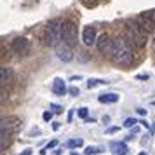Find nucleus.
<instances>
[{
    "label": "nucleus",
    "mask_w": 155,
    "mask_h": 155,
    "mask_svg": "<svg viewBox=\"0 0 155 155\" xmlns=\"http://www.w3.org/2000/svg\"><path fill=\"white\" fill-rule=\"evenodd\" d=\"M108 56L115 64L119 66H131L134 59L133 54V45L127 42L124 37H117L112 40L110 51H108Z\"/></svg>",
    "instance_id": "1"
},
{
    "label": "nucleus",
    "mask_w": 155,
    "mask_h": 155,
    "mask_svg": "<svg viewBox=\"0 0 155 155\" xmlns=\"http://www.w3.org/2000/svg\"><path fill=\"white\" fill-rule=\"evenodd\" d=\"M61 40H63V23L59 19H52L44 30V44L47 47H58Z\"/></svg>",
    "instance_id": "2"
},
{
    "label": "nucleus",
    "mask_w": 155,
    "mask_h": 155,
    "mask_svg": "<svg viewBox=\"0 0 155 155\" xmlns=\"http://www.w3.org/2000/svg\"><path fill=\"white\" fill-rule=\"evenodd\" d=\"M147 31L141 28L138 23H133V25H127L126 30H124V38L131 44L136 49H143L147 45Z\"/></svg>",
    "instance_id": "3"
},
{
    "label": "nucleus",
    "mask_w": 155,
    "mask_h": 155,
    "mask_svg": "<svg viewBox=\"0 0 155 155\" xmlns=\"http://www.w3.org/2000/svg\"><path fill=\"white\" fill-rule=\"evenodd\" d=\"M63 42H66L70 47L77 45V23L73 19L63 21Z\"/></svg>",
    "instance_id": "4"
},
{
    "label": "nucleus",
    "mask_w": 155,
    "mask_h": 155,
    "mask_svg": "<svg viewBox=\"0 0 155 155\" xmlns=\"http://www.w3.org/2000/svg\"><path fill=\"white\" fill-rule=\"evenodd\" d=\"M19 129H21V119L16 115H9V117H4L0 120V131L2 133H11L16 136Z\"/></svg>",
    "instance_id": "5"
},
{
    "label": "nucleus",
    "mask_w": 155,
    "mask_h": 155,
    "mask_svg": "<svg viewBox=\"0 0 155 155\" xmlns=\"http://www.w3.org/2000/svg\"><path fill=\"white\" fill-rule=\"evenodd\" d=\"M136 23H138L147 33L155 31V9L153 11H145V12H141V14L138 16V21Z\"/></svg>",
    "instance_id": "6"
},
{
    "label": "nucleus",
    "mask_w": 155,
    "mask_h": 155,
    "mask_svg": "<svg viewBox=\"0 0 155 155\" xmlns=\"http://www.w3.org/2000/svg\"><path fill=\"white\" fill-rule=\"evenodd\" d=\"M12 51H14V54L18 56H28L30 51H31V42H30V38L26 37H16L14 40H12Z\"/></svg>",
    "instance_id": "7"
},
{
    "label": "nucleus",
    "mask_w": 155,
    "mask_h": 155,
    "mask_svg": "<svg viewBox=\"0 0 155 155\" xmlns=\"http://www.w3.org/2000/svg\"><path fill=\"white\" fill-rule=\"evenodd\" d=\"M56 54H58V58H59L63 63H68V61H71V59H73L71 47L66 42H63V45H61V44L58 45V47H56Z\"/></svg>",
    "instance_id": "8"
},
{
    "label": "nucleus",
    "mask_w": 155,
    "mask_h": 155,
    "mask_svg": "<svg viewBox=\"0 0 155 155\" xmlns=\"http://www.w3.org/2000/svg\"><path fill=\"white\" fill-rule=\"evenodd\" d=\"M96 28L94 26H85L84 31H82V42L87 45V47H91V45H94L96 44Z\"/></svg>",
    "instance_id": "9"
},
{
    "label": "nucleus",
    "mask_w": 155,
    "mask_h": 155,
    "mask_svg": "<svg viewBox=\"0 0 155 155\" xmlns=\"http://www.w3.org/2000/svg\"><path fill=\"white\" fill-rule=\"evenodd\" d=\"M12 80H14V70L9 68V66H2V68H0V84L5 87V85L11 84Z\"/></svg>",
    "instance_id": "10"
},
{
    "label": "nucleus",
    "mask_w": 155,
    "mask_h": 155,
    "mask_svg": "<svg viewBox=\"0 0 155 155\" xmlns=\"http://www.w3.org/2000/svg\"><path fill=\"white\" fill-rule=\"evenodd\" d=\"M96 45H98V51H99V52H106V54H108L110 45H112V38H110V35H108V33L99 35V38L96 40Z\"/></svg>",
    "instance_id": "11"
},
{
    "label": "nucleus",
    "mask_w": 155,
    "mask_h": 155,
    "mask_svg": "<svg viewBox=\"0 0 155 155\" xmlns=\"http://www.w3.org/2000/svg\"><path fill=\"white\" fill-rule=\"evenodd\" d=\"M110 148H112V152L115 155H127V152H129V148H127V145L124 141H112Z\"/></svg>",
    "instance_id": "12"
},
{
    "label": "nucleus",
    "mask_w": 155,
    "mask_h": 155,
    "mask_svg": "<svg viewBox=\"0 0 155 155\" xmlns=\"http://www.w3.org/2000/svg\"><path fill=\"white\" fill-rule=\"evenodd\" d=\"M120 99L119 94H115V92H106V94H99L98 96V101L99 103H105V105H112V103H117Z\"/></svg>",
    "instance_id": "13"
},
{
    "label": "nucleus",
    "mask_w": 155,
    "mask_h": 155,
    "mask_svg": "<svg viewBox=\"0 0 155 155\" xmlns=\"http://www.w3.org/2000/svg\"><path fill=\"white\" fill-rule=\"evenodd\" d=\"M52 92H54V94H58V96H63L64 92H66L64 80H61V78H56V80L52 82Z\"/></svg>",
    "instance_id": "14"
},
{
    "label": "nucleus",
    "mask_w": 155,
    "mask_h": 155,
    "mask_svg": "<svg viewBox=\"0 0 155 155\" xmlns=\"http://www.w3.org/2000/svg\"><path fill=\"white\" fill-rule=\"evenodd\" d=\"M12 136H14V134L2 133V131H0V148H2V150H5L7 147H11V143H12Z\"/></svg>",
    "instance_id": "15"
},
{
    "label": "nucleus",
    "mask_w": 155,
    "mask_h": 155,
    "mask_svg": "<svg viewBox=\"0 0 155 155\" xmlns=\"http://www.w3.org/2000/svg\"><path fill=\"white\" fill-rule=\"evenodd\" d=\"M82 145H84V141L80 140V138H77V140H68V141H66V147H70V148L82 147Z\"/></svg>",
    "instance_id": "16"
},
{
    "label": "nucleus",
    "mask_w": 155,
    "mask_h": 155,
    "mask_svg": "<svg viewBox=\"0 0 155 155\" xmlns=\"http://www.w3.org/2000/svg\"><path fill=\"white\" fill-rule=\"evenodd\" d=\"M101 84H106L105 80H99V78H89V82H87V87L92 89V87H96V85H101Z\"/></svg>",
    "instance_id": "17"
},
{
    "label": "nucleus",
    "mask_w": 155,
    "mask_h": 155,
    "mask_svg": "<svg viewBox=\"0 0 155 155\" xmlns=\"http://www.w3.org/2000/svg\"><path fill=\"white\" fill-rule=\"evenodd\" d=\"M82 2V5L84 7H87V9H92V7H96L99 4V0H80Z\"/></svg>",
    "instance_id": "18"
},
{
    "label": "nucleus",
    "mask_w": 155,
    "mask_h": 155,
    "mask_svg": "<svg viewBox=\"0 0 155 155\" xmlns=\"http://www.w3.org/2000/svg\"><path fill=\"white\" fill-rule=\"evenodd\" d=\"M85 153H87V155H98V153H101V148H98V147H87V148H85Z\"/></svg>",
    "instance_id": "19"
},
{
    "label": "nucleus",
    "mask_w": 155,
    "mask_h": 155,
    "mask_svg": "<svg viewBox=\"0 0 155 155\" xmlns=\"http://www.w3.org/2000/svg\"><path fill=\"white\" fill-rule=\"evenodd\" d=\"M87 113H89V110H87L85 106L78 108V117H80V119H87Z\"/></svg>",
    "instance_id": "20"
},
{
    "label": "nucleus",
    "mask_w": 155,
    "mask_h": 155,
    "mask_svg": "<svg viewBox=\"0 0 155 155\" xmlns=\"http://www.w3.org/2000/svg\"><path fill=\"white\" fill-rule=\"evenodd\" d=\"M134 124H138V122H136V119H131V117H129V119L124 120V126H126V127H133Z\"/></svg>",
    "instance_id": "21"
},
{
    "label": "nucleus",
    "mask_w": 155,
    "mask_h": 155,
    "mask_svg": "<svg viewBox=\"0 0 155 155\" xmlns=\"http://www.w3.org/2000/svg\"><path fill=\"white\" fill-rule=\"evenodd\" d=\"M56 145H58V143H56V140H54V141H51V143H49V145H47V147H45V148H44V150H42V152H40V153H42V155H45V152H47L49 148H54V147H56Z\"/></svg>",
    "instance_id": "22"
},
{
    "label": "nucleus",
    "mask_w": 155,
    "mask_h": 155,
    "mask_svg": "<svg viewBox=\"0 0 155 155\" xmlns=\"http://www.w3.org/2000/svg\"><path fill=\"white\" fill-rule=\"evenodd\" d=\"M42 119L45 120V122H49V120L52 119V113H51V112H45V113L42 115Z\"/></svg>",
    "instance_id": "23"
},
{
    "label": "nucleus",
    "mask_w": 155,
    "mask_h": 155,
    "mask_svg": "<svg viewBox=\"0 0 155 155\" xmlns=\"http://www.w3.org/2000/svg\"><path fill=\"white\" fill-rule=\"evenodd\" d=\"M68 92H70L71 96H78V87H70Z\"/></svg>",
    "instance_id": "24"
},
{
    "label": "nucleus",
    "mask_w": 155,
    "mask_h": 155,
    "mask_svg": "<svg viewBox=\"0 0 155 155\" xmlns=\"http://www.w3.org/2000/svg\"><path fill=\"white\" fill-rule=\"evenodd\" d=\"M5 99H7V94H5V87L2 85V98H0V101H2V103H5Z\"/></svg>",
    "instance_id": "25"
},
{
    "label": "nucleus",
    "mask_w": 155,
    "mask_h": 155,
    "mask_svg": "<svg viewBox=\"0 0 155 155\" xmlns=\"http://www.w3.org/2000/svg\"><path fill=\"white\" fill-rule=\"evenodd\" d=\"M138 78L140 80H148V75H138Z\"/></svg>",
    "instance_id": "26"
},
{
    "label": "nucleus",
    "mask_w": 155,
    "mask_h": 155,
    "mask_svg": "<svg viewBox=\"0 0 155 155\" xmlns=\"http://www.w3.org/2000/svg\"><path fill=\"white\" fill-rule=\"evenodd\" d=\"M52 108H54V112H61V106H58V105H52Z\"/></svg>",
    "instance_id": "27"
},
{
    "label": "nucleus",
    "mask_w": 155,
    "mask_h": 155,
    "mask_svg": "<svg viewBox=\"0 0 155 155\" xmlns=\"http://www.w3.org/2000/svg\"><path fill=\"white\" fill-rule=\"evenodd\" d=\"M138 113H140V115H145V113H147V110H143V108H138Z\"/></svg>",
    "instance_id": "28"
},
{
    "label": "nucleus",
    "mask_w": 155,
    "mask_h": 155,
    "mask_svg": "<svg viewBox=\"0 0 155 155\" xmlns=\"http://www.w3.org/2000/svg\"><path fill=\"white\" fill-rule=\"evenodd\" d=\"M21 155H31V150H30V148H28V150H25V152H23Z\"/></svg>",
    "instance_id": "29"
},
{
    "label": "nucleus",
    "mask_w": 155,
    "mask_h": 155,
    "mask_svg": "<svg viewBox=\"0 0 155 155\" xmlns=\"http://www.w3.org/2000/svg\"><path fill=\"white\" fill-rule=\"evenodd\" d=\"M138 155H148V153H147V152H140Z\"/></svg>",
    "instance_id": "30"
},
{
    "label": "nucleus",
    "mask_w": 155,
    "mask_h": 155,
    "mask_svg": "<svg viewBox=\"0 0 155 155\" xmlns=\"http://www.w3.org/2000/svg\"><path fill=\"white\" fill-rule=\"evenodd\" d=\"M71 155H77V153H75V152H71Z\"/></svg>",
    "instance_id": "31"
}]
</instances>
